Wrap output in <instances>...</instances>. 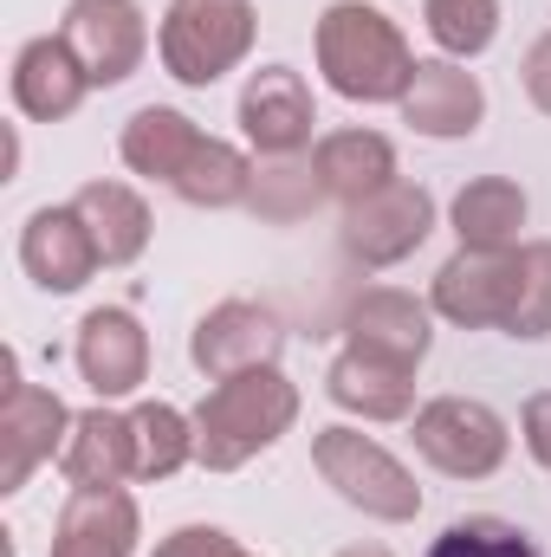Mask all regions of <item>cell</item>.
<instances>
[{
    "instance_id": "30bf717a",
    "label": "cell",
    "mask_w": 551,
    "mask_h": 557,
    "mask_svg": "<svg viewBox=\"0 0 551 557\" xmlns=\"http://www.w3.org/2000/svg\"><path fill=\"white\" fill-rule=\"evenodd\" d=\"M20 260H26V273L39 278L46 292H72L98 267V240H91V227L78 214H52L46 208V214H33V227L20 240Z\"/></svg>"
},
{
    "instance_id": "ffe728a7",
    "label": "cell",
    "mask_w": 551,
    "mask_h": 557,
    "mask_svg": "<svg viewBox=\"0 0 551 557\" xmlns=\"http://www.w3.org/2000/svg\"><path fill=\"white\" fill-rule=\"evenodd\" d=\"M137 467V434H131V421L118 416H78V441H72V454H65V473L78 480V486H111L118 473H131Z\"/></svg>"
},
{
    "instance_id": "4fadbf2b",
    "label": "cell",
    "mask_w": 551,
    "mask_h": 557,
    "mask_svg": "<svg viewBox=\"0 0 551 557\" xmlns=\"http://www.w3.org/2000/svg\"><path fill=\"white\" fill-rule=\"evenodd\" d=\"M131 532H137L131 499L111 493V486H85V493L65 506V519H59L52 557H124L131 552Z\"/></svg>"
},
{
    "instance_id": "83f0119b",
    "label": "cell",
    "mask_w": 551,
    "mask_h": 557,
    "mask_svg": "<svg viewBox=\"0 0 551 557\" xmlns=\"http://www.w3.org/2000/svg\"><path fill=\"white\" fill-rule=\"evenodd\" d=\"M493 20H500L493 0H428V26L448 52H480L493 39Z\"/></svg>"
},
{
    "instance_id": "d6986e66",
    "label": "cell",
    "mask_w": 551,
    "mask_h": 557,
    "mask_svg": "<svg viewBox=\"0 0 551 557\" xmlns=\"http://www.w3.org/2000/svg\"><path fill=\"white\" fill-rule=\"evenodd\" d=\"M78 221L91 227L98 260H137L143 253L149 214H143V201L131 195V188H118V182H91V188L78 195Z\"/></svg>"
},
{
    "instance_id": "6da1fadb",
    "label": "cell",
    "mask_w": 551,
    "mask_h": 557,
    "mask_svg": "<svg viewBox=\"0 0 551 557\" xmlns=\"http://www.w3.org/2000/svg\"><path fill=\"white\" fill-rule=\"evenodd\" d=\"M318 52H325V72H331V85L344 98H396V91H409V78H415L396 26L377 7H357V0L325 13Z\"/></svg>"
},
{
    "instance_id": "7c38bea8",
    "label": "cell",
    "mask_w": 551,
    "mask_h": 557,
    "mask_svg": "<svg viewBox=\"0 0 551 557\" xmlns=\"http://www.w3.org/2000/svg\"><path fill=\"white\" fill-rule=\"evenodd\" d=\"M143 357H149V344H143V331H137L131 311H91V318H85V331H78V363H85V376H91L98 396L137 389Z\"/></svg>"
},
{
    "instance_id": "4dcf8cb0",
    "label": "cell",
    "mask_w": 551,
    "mask_h": 557,
    "mask_svg": "<svg viewBox=\"0 0 551 557\" xmlns=\"http://www.w3.org/2000/svg\"><path fill=\"white\" fill-rule=\"evenodd\" d=\"M526 85H532V98L551 111V39L532 46V65H526Z\"/></svg>"
},
{
    "instance_id": "ba28073f",
    "label": "cell",
    "mask_w": 551,
    "mask_h": 557,
    "mask_svg": "<svg viewBox=\"0 0 551 557\" xmlns=\"http://www.w3.org/2000/svg\"><path fill=\"white\" fill-rule=\"evenodd\" d=\"M428 221H434V201L421 195V188H383V195H370V201H357V214L344 221V247L357 253V260H403L409 247H421V234H428Z\"/></svg>"
},
{
    "instance_id": "484cf974",
    "label": "cell",
    "mask_w": 551,
    "mask_h": 557,
    "mask_svg": "<svg viewBox=\"0 0 551 557\" xmlns=\"http://www.w3.org/2000/svg\"><path fill=\"white\" fill-rule=\"evenodd\" d=\"M131 434H137V473H149V480H156V473H175V467H182V454H188L182 416H175V409H162V403L137 409Z\"/></svg>"
},
{
    "instance_id": "f1b7e54d",
    "label": "cell",
    "mask_w": 551,
    "mask_h": 557,
    "mask_svg": "<svg viewBox=\"0 0 551 557\" xmlns=\"http://www.w3.org/2000/svg\"><path fill=\"white\" fill-rule=\"evenodd\" d=\"M156 557H241L234 545H228V532H208V525H188V532H175L169 545Z\"/></svg>"
},
{
    "instance_id": "5bb4252c",
    "label": "cell",
    "mask_w": 551,
    "mask_h": 557,
    "mask_svg": "<svg viewBox=\"0 0 551 557\" xmlns=\"http://www.w3.org/2000/svg\"><path fill=\"white\" fill-rule=\"evenodd\" d=\"M403 111H409L415 131H428V137H461L480 117V85L467 72H454V65H415L409 91H403Z\"/></svg>"
},
{
    "instance_id": "277c9868",
    "label": "cell",
    "mask_w": 551,
    "mask_h": 557,
    "mask_svg": "<svg viewBox=\"0 0 551 557\" xmlns=\"http://www.w3.org/2000/svg\"><path fill=\"white\" fill-rule=\"evenodd\" d=\"M318 467H325V480H331L351 506H364V512L409 519L415 506H421V493L409 486V473H403L377 441H364V434H351V428H325V434H318Z\"/></svg>"
},
{
    "instance_id": "5b68a950",
    "label": "cell",
    "mask_w": 551,
    "mask_h": 557,
    "mask_svg": "<svg viewBox=\"0 0 551 557\" xmlns=\"http://www.w3.org/2000/svg\"><path fill=\"white\" fill-rule=\"evenodd\" d=\"M65 52L91 85H118L143 59V13L131 0H72L65 13Z\"/></svg>"
},
{
    "instance_id": "1f68e13d",
    "label": "cell",
    "mask_w": 551,
    "mask_h": 557,
    "mask_svg": "<svg viewBox=\"0 0 551 557\" xmlns=\"http://www.w3.org/2000/svg\"><path fill=\"white\" fill-rule=\"evenodd\" d=\"M344 557H390V552H377V545H370V552H344Z\"/></svg>"
},
{
    "instance_id": "52a82bcc",
    "label": "cell",
    "mask_w": 551,
    "mask_h": 557,
    "mask_svg": "<svg viewBox=\"0 0 551 557\" xmlns=\"http://www.w3.org/2000/svg\"><path fill=\"white\" fill-rule=\"evenodd\" d=\"M434 305L461 324H506L513 305H519V260H500V253H480L467 247L461 260H448L434 278Z\"/></svg>"
},
{
    "instance_id": "f546056e",
    "label": "cell",
    "mask_w": 551,
    "mask_h": 557,
    "mask_svg": "<svg viewBox=\"0 0 551 557\" xmlns=\"http://www.w3.org/2000/svg\"><path fill=\"white\" fill-rule=\"evenodd\" d=\"M526 447L551 467V396H539V403L526 409Z\"/></svg>"
},
{
    "instance_id": "d4e9b609",
    "label": "cell",
    "mask_w": 551,
    "mask_h": 557,
    "mask_svg": "<svg viewBox=\"0 0 551 557\" xmlns=\"http://www.w3.org/2000/svg\"><path fill=\"white\" fill-rule=\"evenodd\" d=\"M428 557H546L519 525H506V519H454Z\"/></svg>"
},
{
    "instance_id": "9a60e30c",
    "label": "cell",
    "mask_w": 551,
    "mask_h": 557,
    "mask_svg": "<svg viewBox=\"0 0 551 557\" xmlns=\"http://www.w3.org/2000/svg\"><path fill=\"white\" fill-rule=\"evenodd\" d=\"M91 78L78 72V59L65 52V39H33L26 52H20V72H13V98H20V111L26 117H65L72 104H78V91H85Z\"/></svg>"
},
{
    "instance_id": "e0dca14e",
    "label": "cell",
    "mask_w": 551,
    "mask_h": 557,
    "mask_svg": "<svg viewBox=\"0 0 551 557\" xmlns=\"http://www.w3.org/2000/svg\"><path fill=\"white\" fill-rule=\"evenodd\" d=\"M390 175H396V156H390V143L383 137L344 131V137H331L325 149H318V188H331V195H344V201H370V195H383Z\"/></svg>"
},
{
    "instance_id": "603a6c76",
    "label": "cell",
    "mask_w": 551,
    "mask_h": 557,
    "mask_svg": "<svg viewBox=\"0 0 551 557\" xmlns=\"http://www.w3.org/2000/svg\"><path fill=\"white\" fill-rule=\"evenodd\" d=\"M59 421H65V416H59V403H52V396L20 389V383L7 389V447H13V454H7V486H13V480L46 454V447H52L46 434H52Z\"/></svg>"
},
{
    "instance_id": "44dd1931",
    "label": "cell",
    "mask_w": 551,
    "mask_h": 557,
    "mask_svg": "<svg viewBox=\"0 0 551 557\" xmlns=\"http://www.w3.org/2000/svg\"><path fill=\"white\" fill-rule=\"evenodd\" d=\"M195 149H201V137H195V124H188L182 111H137V117H131V137H124L131 169H143V175H169V182L188 169Z\"/></svg>"
},
{
    "instance_id": "7402d4cb",
    "label": "cell",
    "mask_w": 551,
    "mask_h": 557,
    "mask_svg": "<svg viewBox=\"0 0 551 557\" xmlns=\"http://www.w3.org/2000/svg\"><path fill=\"white\" fill-rule=\"evenodd\" d=\"M519 221H526V195H519L513 182H474V188L454 201V227H461V240L480 247V253H493L500 240H513Z\"/></svg>"
},
{
    "instance_id": "4316f807",
    "label": "cell",
    "mask_w": 551,
    "mask_h": 557,
    "mask_svg": "<svg viewBox=\"0 0 551 557\" xmlns=\"http://www.w3.org/2000/svg\"><path fill=\"white\" fill-rule=\"evenodd\" d=\"M506 331L513 337H546L551 331V247L519 253V305H513Z\"/></svg>"
},
{
    "instance_id": "cb8c5ba5",
    "label": "cell",
    "mask_w": 551,
    "mask_h": 557,
    "mask_svg": "<svg viewBox=\"0 0 551 557\" xmlns=\"http://www.w3.org/2000/svg\"><path fill=\"white\" fill-rule=\"evenodd\" d=\"M175 188H182L188 201H208V208L241 201V195H247V162H241L228 143H201V149L188 156V169L175 175Z\"/></svg>"
},
{
    "instance_id": "7a4b0ae2",
    "label": "cell",
    "mask_w": 551,
    "mask_h": 557,
    "mask_svg": "<svg viewBox=\"0 0 551 557\" xmlns=\"http://www.w3.org/2000/svg\"><path fill=\"white\" fill-rule=\"evenodd\" d=\"M292 389L279 383L273 370H247L234 383H221L201 403V460L208 467H241L254 447H267L279 428L292 421Z\"/></svg>"
},
{
    "instance_id": "2e32d148",
    "label": "cell",
    "mask_w": 551,
    "mask_h": 557,
    "mask_svg": "<svg viewBox=\"0 0 551 557\" xmlns=\"http://www.w3.org/2000/svg\"><path fill=\"white\" fill-rule=\"evenodd\" d=\"M351 337H357V350H370V357L415 363V357L428 350V318H421V305L403 298V292H377V298H364V305L351 311Z\"/></svg>"
},
{
    "instance_id": "ac0fdd59",
    "label": "cell",
    "mask_w": 551,
    "mask_h": 557,
    "mask_svg": "<svg viewBox=\"0 0 551 557\" xmlns=\"http://www.w3.org/2000/svg\"><path fill=\"white\" fill-rule=\"evenodd\" d=\"M331 403L364 409V416H403L409 409V363L351 350V357L331 363Z\"/></svg>"
},
{
    "instance_id": "9c48e42d",
    "label": "cell",
    "mask_w": 551,
    "mask_h": 557,
    "mask_svg": "<svg viewBox=\"0 0 551 557\" xmlns=\"http://www.w3.org/2000/svg\"><path fill=\"white\" fill-rule=\"evenodd\" d=\"M279 350V324L254 305H221L215 318H201L195 331V363L215 376H247Z\"/></svg>"
},
{
    "instance_id": "8992f818",
    "label": "cell",
    "mask_w": 551,
    "mask_h": 557,
    "mask_svg": "<svg viewBox=\"0 0 551 557\" xmlns=\"http://www.w3.org/2000/svg\"><path fill=\"white\" fill-rule=\"evenodd\" d=\"M415 447H421L434 467H448V473H493L500 454H506V428H500L493 409L454 396V403L421 409V421H415Z\"/></svg>"
},
{
    "instance_id": "8fae6325",
    "label": "cell",
    "mask_w": 551,
    "mask_h": 557,
    "mask_svg": "<svg viewBox=\"0 0 551 557\" xmlns=\"http://www.w3.org/2000/svg\"><path fill=\"white\" fill-rule=\"evenodd\" d=\"M241 124H247V137L260 143V149L292 156L298 143L311 137V98H305L298 72H285V65L260 72L247 85V98H241Z\"/></svg>"
},
{
    "instance_id": "3957f363",
    "label": "cell",
    "mask_w": 551,
    "mask_h": 557,
    "mask_svg": "<svg viewBox=\"0 0 551 557\" xmlns=\"http://www.w3.org/2000/svg\"><path fill=\"white\" fill-rule=\"evenodd\" d=\"M254 39L247 0H175L162 26V59L182 85H215Z\"/></svg>"
}]
</instances>
